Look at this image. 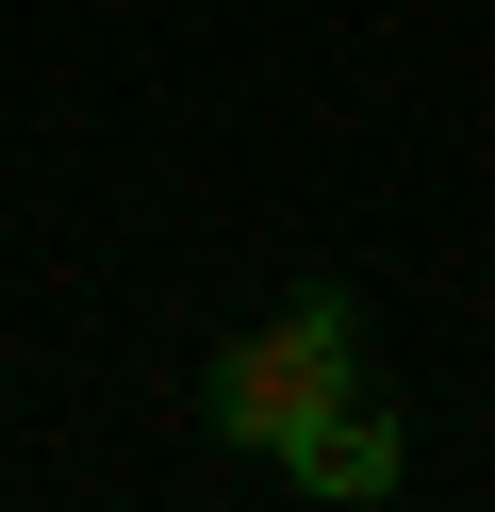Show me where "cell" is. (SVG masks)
I'll return each instance as SVG.
<instances>
[{"label": "cell", "mask_w": 495, "mask_h": 512, "mask_svg": "<svg viewBox=\"0 0 495 512\" xmlns=\"http://www.w3.org/2000/svg\"><path fill=\"white\" fill-rule=\"evenodd\" d=\"M347 397H363V314L330 298V281H314V298H281L264 331H231L215 364H198V430L264 446V463H281L314 413H347Z\"/></svg>", "instance_id": "cell-1"}, {"label": "cell", "mask_w": 495, "mask_h": 512, "mask_svg": "<svg viewBox=\"0 0 495 512\" xmlns=\"http://www.w3.org/2000/svg\"><path fill=\"white\" fill-rule=\"evenodd\" d=\"M281 479H297V496H330V512H380L396 479H413V430H396L380 397H347V413H314V430L281 446Z\"/></svg>", "instance_id": "cell-2"}]
</instances>
